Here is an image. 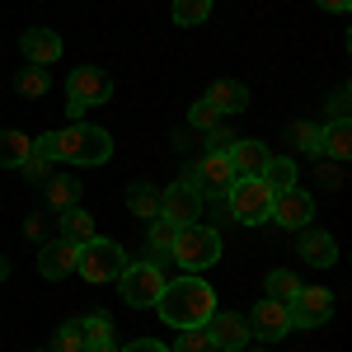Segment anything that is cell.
<instances>
[{"label": "cell", "mask_w": 352, "mask_h": 352, "mask_svg": "<svg viewBox=\"0 0 352 352\" xmlns=\"http://www.w3.org/2000/svg\"><path fill=\"white\" fill-rule=\"evenodd\" d=\"M169 352H217V348H212V338H207V324H197V329H184Z\"/></svg>", "instance_id": "cell-30"}, {"label": "cell", "mask_w": 352, "mask_h": 352, "mask_svg": "<svg viewBox=\"0 0 352 352\" xmlns=\"http://www.w3.org/2000/svg\"><path fill=\"white\" fill-rule=\"evenodd\" d=\"M292 141L320 160V122H292Z\"/></svg>", "instance_id": "cell-31"}, {"label": "cell", "mask_w": 352, "mask_h": 352, "mask_svg": "<svg viewBox=\"0 0 352 352\" xmlns=\"http://www.w3.org/2000/svg\"><path fill=\"white\" fill-rule=\"evenodd\" d=\"M296 292H300L296 272H287V268H277V272H268V296H272V300H282V305H287V300L296 296Z\"/></svg>", "instance_id": "cell-29"}, {"label": "cell", "mask_w": 352, "mask_h": 352, "mask_svg": "<svg viewBox=\"0 0 352 352\" xmlns=\"http://www.w3.org/2000/svg\"><path fill=\"white\" fill-rule=\"evenodd\" d=\"M272 197L277 192L263 179H235L226 188V207H230V217L240 226H263V221H272Z\"/></svg>", "instance_id": "cell-4"}, {"label": "cell", "mask_w": 352, "mask_h": 352, "mask_svg": "<svg viewBox=\"0 0 352 352\" xmlns=\"http://www.w3.org/2000/svg\"><path fill=\"white\" fill-rule=\"evenodd\" d=\"M207 338L217 352H244L249 348V320L235 315V310H212L207 320Z\"/></svg>", "instance_id": "cell-10"}, {"label": "cell", "mask_w": 352, "mask_h": 352, "mask_svg": "<svg viewBox=\"0 0 352 352\" xmlns=\"http://www.w3.org/2000/svg\"><path fill=\"white\" fill-rule=\"evenodd\" d=\"M47 160H61V164H104L113 155V136L104 127H85V122H71L61 132H47L33 141Z\"/></svg>", "instance_id": "cell-2"}, {"label": "cell", "mask_w": 352, "mask_h": 352, "mask_svg": "<svg viewBox=\"0 0 352 352\" xmlns=\"http://www.w3.org/2000/svg\"><path fill=\"white\" fill-rule=\"evenodd\" d=\"M221 258V235L212 226H202V221H192V226H179V235H174V263L188 272H202L212 268Z\"/></svg>", "instance_id": "cell-3"}, {"label": "cell", "mask_w": 352, "mask_h": 352, "mask_svg": "<svg viewBox=\"0 0 352 352\" xmlns=\"http://www.w3.org/2000/svg\"><path fill=\"white\" fill-rule=\"evenodd\" d=\"M188 122L197 127V132H212V127H221V113L202 99V104H192V109H188Z\"/></svg>", "instance_id": "cell-32"}, {"label": "cell", "mask_w": 352, "mask_h": 352, "mask_svg": "<svg viewBox=\"0 0 352 352\" xmlns=\"http://www.w3.org/2000/svg\"><path fill=\"white\" fill-rule=\"evenodd\" d=\"M207 104L217 113H244L249 109V89H244L240 80H217L207 89Z\"/></svg>", "instance_id": "cell-19"}, {"label": "cell", "mask_w": 352, "mask_h": 352, "mask_svg": "<svg viewBox=\"0 0 352 352\" xmlns=\"http://www.w3.org/2000/svg\"><path fill=\"white\" fill-rule=\"evenodd\" d=\"M127 212L141 217V221H155L160 217V192L151 188V184H132L127 188Z\"/></svg>", "instance_id": "cell-22"}, {"label": "cell", "mask_w": 352, "mask_h": 352, "mask_svg": "<svg viewBox=\"0 0 352 352\" xmlns=\"http://www.w3.org/2000/svg\"><path fill=\"white\" fill-rule=\"evenodd\" d=\"M315 179H320L324 188H343V169H338V160H324V155H320V164H315Z\"/></svg>", "instance_id": "cell-33"}, {"label": "cell", "mask_w": 352, "mask_h": 352, "mask_svg": "<svg viewBox=\"0 0 352 352\" xmlns=\"http://www.w3.org/2000/svg\"><path fill=\"white\" fill-rule=\"evenodd\" d=\"M212 19V0H174V24L197 28Z\"/></svg>", "instance_id": "cell-25"}, {"label": "cell", "mask_w": 352, "mask_h": 352, "mask_svg": "<svg viewBox=\"0 0 352 352\" xmlns=\"http://www.w3.org/2000/svg\"><path fill=\"white\" fill-rule=\"evenodd\" d=\"M155 310H160L164 324L174 329H197L212 320V310H217V292L197 277V272H188V277H174V282H164L160 300H155Z\"/></svg>", "instance_id": "cell-1"}, {"label": "cell", "mask_w": 352, "mask_h": 352, "mask_svg": "<svg viewBox=\"0 0 352 352\" xmlns=\"http://www.w3.org/2000/svg\"><path fill=\"white\" fill-rule=\"evenodd\" d=\"M47 164H52V160H47V155H43V151L33 146V155H28V160L19 164V169H24L28 179H38V184H43V179H47Z\"/></svg>", "instance_id": "cell-34"}, {"label": "cell", "mask_w": 352, "mask_h": 352, "mask_svg": "<svg viewBox=\"0 0 352 352\" xmlns=\"http://www.w3.org/2000/svg\"><path fill=\"white\" fill-rule=\"evenodd\" d=\"M47 352H85V329H80V320H71V324L56 329V338H52V348H47Z\"/></svg>", "instance_id": "cell-28"}, {"label": "cell", "mask_w": 352, "mask_h": 352, "mask_svg": "<svg viewBox=\"0 0 352 352\" xmlns=\"http://www.w3.org/2000/svg\"><path fill=\"white\" fill-rule=\"evenodd\" d=\"M310 217H315V197L305 188H287V192L272 197V221H277L282 230H305Z\"/></svg>", "instance_id": "cell-12"}, {"label": "cell", "mask_w": 352, "mask_h": 352, "mask_svg": "<svg viewBox=\"0 0 352 352\" xmlns=\"http://www.w3.org/2000/svg\"><path fill=\"white\" fill-rule=\"evenodd\" d=\"M329 109H333V118H348V89H338V94H333V104H329Z\"/></svg>", "instance_id": "cell-37"}, {"label": "cell", "mask_w": 352, "mask_h": 352, "mask_svg": "<svg viewBox=\"0 0 352 352\" xmlns=\"http://www.w3.org/2000/svg\"><path fill=\"white\" fill-rule=\"evenodd\" d=\"M43 184H47V207L52 212H66V207L80 202V184L76 179H43Z\"/></svg>", "instance_id": "cell-24"}, {"label": "cell", "mask_w": 352, "mask_h": 352, "mask_svg": "<svg viewBox=\"0 0 352 352\" xmlns=\"http://www.w3.org/2000/svg\"><path fill=\"white\" fill-rule=\"evenodd\" d=\"M127 268V254H122V244L118 240H85L80 254H76V272H80L85 282H118Z\"/></svg>", "instance_id": "cell-5"}, {"label": "cell", "mask_w": 352, "mask_h": 352, "mask_svg": "<svg viewBox=\"0 0 352 352\" xmlns=\"http://www.w3.org/2000/svg\"><path fill=\"white\" fill-rule=\"evenodd\" d=\"M235 179H240V174H235V164H230L226 151H207V160L197 164V184H202V188H212V192H226Z\"/></svg>", "instance_id": "cell-17"}, {"label": "cell", "mask_w": 352, "mask_h": 352, "mask_svg": "<svg viewBox=\"0 0 352 352\" xmlns=\"http://www.w3.org/2000/svg\"><path fill=\"white\" fill-rule=\"evenodd\" d=\"M109 99H113L109 71H99V66H76L71 71V80H66V109H71V118H80L94 104H109Z\"/></svg>", "instance_id": "cell-6"}, {"label": "cell", "mask_w": 352, "mask_h": 352, "mask_svg": "<svg viewBox=\"0 0 352 352\" xmlns=\"http://www.w3.org/2000/svg\"><path fill=\"white\" fill-rule=\"evenodd\" d=\"M226 155H230V164H235V174H240V179H258L272 151L263 146V141H244V136H235V146H230Z\"/></svg>", "instance_id": "cell-15"}, {"label": "cell", "mask_w": 352, "mask_h": 352, "mask_svg": "<svg viewBox=\"0 0 352 352\" xmlns=\"http://www.w3.org/2000/svg\"><path fill=\"white\" fill-rule=\"evenodd\" d=\"M85 329V348H104V343H113V320L99 310V315H85L80 320Z\"/></svg>", "instance_id": "cell-26"}, {"label": "cell", "mask_w": 352, "mask_h": 352, "mask_svg": "<svg viewBox=\"0 0 352 352\" xmlns=\"http://www.w3.org/2000/svg\"><path fill=\"white\" fill-rule=\"evenodd\" d=\"M249 333H254V338H263V343L287 338V333H292V310H287L282 300L263 296L258 305H254V315H249Z\"/></svg>", "instance_id": "cell-11"}, {"label": "cell", "mask_w": 352, "mask_h": 352, "mask_svg": "<svg viewBox=\"0 0 352 352\" xmlns=\"http://www.w3.org/2000/svg\"><path fill=\"white\" fill-rule=\"evenodd\" d=\"M33 155V136L24 132H0V169H19Z\"/></svg>", "instance_id": "cell-21"}, {"label": "cell", "mask_w": 352, "mask_h": 352, "mask_svg": "<svg viewBox=\"0 0 352 352\" xmlns=\"http://www.w3.org/2000/svg\"><path fill=\"white\" fill-rule=\"evenodd\" d=\"M85 352H118V348H113V343H104V348H85Z\"/></svg>", "instance_id": "cell-39"}, {"label": "cell", "mask_w": 352, "mask_h": 352, "mask_svg": "<svg viewBox=\"0 0 352 352\" xmlns=\"http://www.w3.org/2000/svg\"><path fill=\"white\" fill-rule=\"evenodd\" d=\"M320 155H329V160H348L352 155V127L348 118H333L329 127H320Z\"/></svg>", "instance_id": "cell-18"}, {"label": "cell", "mask_w": 352, "mask_h": 352, "mask_svg": "<svg viewBox=\"0 0 352 352\" xmlns=\"http://www.w3.org/2000/svg\"><path fill=\"white\" fill-rule=\"evenodd\" d=\"M118 352H169V348L155 343V338H136V343H127V348H118Z\"/></svg>", "instance_id": "cell-36"}, {"label": "cell", "mask_w": 352, "mask_h": 352, "mask_svg": "<svg viewBox=\"0 0 352 352\" xmlns=\"http://www.w3.org/2000/svg\"><path fill=\"white\" fill-rule=\"evenodd\" d=\"M296 254L310 263V268H329V263H338V240H333L329 230H310V226H305Z\"/></svg>", "instance_id": "cell-14"}, {"label": "cell", "mask_w": 352, "mask_h": 352, "mask_svg": "<svg viewBox=\"0 0 352 352\" xmlns=\"http://www.w3.org/2000/svg\"><path fill=\"white\" fill-rule=\"evenodd\" d=\"M287 310H292V329H320L333 315V292H324V287H300L296 296L287 300Z\"/></svg>", "instance_id": "cell-8"}, {"label": "cell", "mask_w": 352, "mask_h": 352, "mask_svg": "<svg viewBox=\"0 0 352 352\" xmlns=\"http://www.w3.org/2000/svg\"><path fill=\"white\" fill-rule=\"evenodd\" d=\"M207 146H212V151H230V146H235V136L226 132V127H212V132H207Z\"/></svg>", "instance_id": "cell-35"}, {"label": "cell", "mask_w": 352, "mask_h": 352, "mask_svg": "<svg viewBox=\"0 0 352 352\" xmlns=\"http://www.w3.org/2000/svg\"><path fill=\"white\" fill-rule=\"evenodd\" d=\"M24 56L33 66L61 61V33H56V28H24Z\"/></svg>", "instance_id": "cell-16"}, {"label": "cell", "mask_w": 352, "mask_h": 352, "mask_svg": "<svg viewBox=\"0 0 352 352\" xmlns=\"http://www.w3.org/2000/svg\"><path fill=\"white\" fill-rule=\"evenodd\" d=\"M118 292H122V300H127L132 310H146V305H155V300H160L164 272L155 268V263H127L122 277H118Z\"/></svg>", "instance_id": "cell-7"}, {"label": "cell", "mask_w": 352, "mask_h": 352, "mask_svg": "<svg viewBox=\"0 0 352 352\" xmlns=\"http://www.w3.org/2000/svg\"><path fill=\"white\" fill-rule=\"evenodd\" d=\"M47 71H43V66H24V71H19V76H14V89H19V94H28V99H43V94H47Z\"/></svg>", "instance_id": "cell-27"}, {"label": "cell", "mask_w": 352, "mask_h": 352, "mask_svg": "<svg viewBox=\"0 0 352 352\" xmlns=\"http://www.w3.org/2000/svg\"><path fill=\"white\" fill-rule=\"evenodd\" d=\"M160 217L169 226H192V221L202 217V188H192V184H169L160 192Z\"/></svg>", "instance_id": "cell-9"}, {"label": "cell", "mask_w": 352, "mask_h": 352, "mask_svg": "<svg viewBox=\"0 0 352 352\" xmlns=\"http://www.w3.org/2000/svg\"><path fill=\"white\" fill-rule=\"evenodd\" d=\"M258 179H263L272 192H287V188H296V164L282 160V155H268V164H263V174H258Z\"/></svg>", "instance_id": "cell-23"}, {"label": "cell", "mask_w": 352, "mask_h": 352, "mask_svg": "<svg viewBox=\"0 0 352 352\" xmlns=\"http://www.w3.org/2000/svg\"><path fill=\"white\" fill-rule=\"evenodd\" d=\"M76 254H80V244H71V240H47L43 249H38V272L47 277V282H61L66 272H76Z\"/></svg>", "instance_id": "cell-13"}, {"label": "cell", "mask_w": 352, "mask_h": 352, "mask_svg": "<svg viewBox=\"0 0 352 352\" xmlns=\"http://www.w3.org/2000/svg\"><path fill=\"white\" fill-rule=\"evenodd\" d=\"M254 352H263V348H254Z\"/></svg>", "instance_id": "cell-40"}, {"label": "cell", "mask_w": 352, "mask_h": 352, "mask_svg": "<svg viewBox=\"0 0 352 352\" xmlns=\"http://www.w3.org/2000/svg\"><path fill=\"white\" fill-rule=\"evenodd\" d=\"M94 235H99V226H94L89 212H80V207H66V212H61V240L85 244V240H94Z\"/></svg>", "instance_id": "cell-20"}, {"label": "cell", "mask_w": 352, "mask_h": 352, "mask_svg": "<svg viewBox=\"0 0 352 352\" xmlns=\"http://www.w3.org/2000/svg\"><path fill=\"white\" fill-rule=\"evenodd\" d=\"M315 5H320V10H333V14H348L352 10V0H315Z\"/></svg>", "instance_id": "cell-38"}]
</instances>
